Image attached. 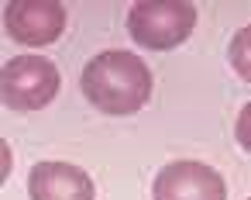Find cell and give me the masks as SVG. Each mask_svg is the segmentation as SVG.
Returning <instances> with one entry per match:
<instances>
[{"label": "cell", "mask_w": 251, "mask_h": 200, "mask_svg": "<svg viewBox=\"0 0 251 200\" xmlns=\"http://www.w3.org/2000/svg\"><path fill=\"white\" fill-rule=\"evenodd\" d=\"M4 25L18 45L42 49L66 31V7L59 0H14L4 7Z\"/></svg>", "instance_id": "277c9868"}, {"label": "cell", "mask_w": 251, "mask_h": 200, "mask_svg": "<svg viewBox=\"0 0 251 200\" xmlns=\"http://www.w3.org/2000/svg\"><path fill=\"white\" fill-rule=\"evenodd\" d=\"M83 97L103 111V114H134L148 104L151 97V69L145 66V59L138 52H124V49H107L100 56H93L83 69Z\"/></svg>", "instance_id": "6da1fadb"}, {"label": "cell", "mask_w": 251, "mask_h": 200, "mask_svg": "<svg viewBox=\"0 0 251 200\" xmlns=\"http://www.w3.org/2000/svg\"><path fill=\"white\" fill-rule=\"evenodd\" d=\"M155 200H227V186L217 169L196 159L169 162L151 186Z\"/></svg>", "instance_id": "5b68a950"}, {"label": "cell", "mask_w": 251, "mask_h": 200, "mask_svg": "<svg viewBox=\"0 0 251 200\" xmlns=\"http://www.w3.org/2000/svg\"><path fill=\"white\" fill-rule=\"evenodd\" d=\"M59 69L45 56H14L0 73L4 104L11 111H38L49 107L59 93Z\"/></svg>", "instance_id": "3957f363"}, {"label": "cell", "mask_w": 251, "mask_h": 200, "mask_svg": "<svg viewBox=\"0 0 251 200\" xmlns=\"http://www.w3.org/2000/svg\"><path fill=\"white\" fill-rule=\"evenodd\" d=\"M234 135H237V145H241L244 152H251V104L241 107L237 124H234Z\"/></svg>", "instance_id": "ba28073f"}, {"label": "cell", "mask_w": 251, "mask_h": 200, "mask_svg": "<svg viewBox=\"0 0 251 200\" xmlns=\"http://www.w3.org/2000/svg\"><path fill=\"white\" fill-rule=\"evenodd\" d=\"M28 193L31 200H93L97 186L90 172H83L79 166L45 159V162H35L28 176Z\"/></svg>", "instance_id": "8992f818"}, {"label": "cell", "mask_w": 251, "mask_h": 200, "mask_svg": "<svg viewBox=\"0 0 251 200\" xmlns=\"http://www.w3.org/2000/svg\"><path fill=\"white\" fill-rule=\"evenodd\" d=\"M196 28V7L189 0H141L127 11V31L138 45L165 52L182 45Z\"/></svg>", "instance_id": "7a4b0ae2"}, {"label": "cell", "mask_w": 251, "mask_h": 200, "mask_svg": "<svg viewBox=\"0 0 251 200\" xmlns=\"http://www.w3.org/2000/svg\"><path fill=\"white\" fill-rule=\"evenodd\" d=\"M227 56H230L234 73H237L244 83H251V25H244V28H241V31L230 38Z\"/></svg>", "instance_id": "52a82bcc"}]
</instances>
